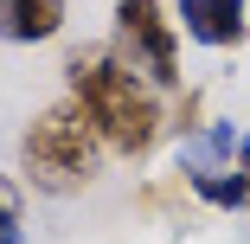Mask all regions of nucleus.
<instances>
[{"instance_id": "obj_7", "label": "nucleus", "mask_w": 250, "mask_h": 244, "mask_svg": "<svg viewBox=\"0 0 250 244\" xmlns=\"http://www.w3.org/2000/svg\"><path fill=\"white\" fill-rule=\"evenodd\" d=\"M0 244H20V180L0 174Z\"/></svg>"}, {"instance_id": "obj_2", "label": "nucleus", "mask_w": 250, "mask_h": 244, "mask_svg": "<svg viewBox=\"0 0 250 244\" xmlns=\"http://www.w3.org/2000/svg\"><path fill=\"white\" fill-rule=\"evenodd\" d=\"M103 135H96V122L71 103V96H58V103H45L26 135H20V180L32 193H45V200H71V193L96 186V174H103Z\"/></svg>"}, {"instance_id": "obj_6", "label": "nucleus", "mask_w": 250, "mask_h": 244, "mask_svg": "<svg viewBox=\"0 0 250 244\" xmlns=\"http://www.w3.org/2000/svg\"><path fill=\"white\" fill-rule=\"evenodd\" d=\"M64 32V0H0V39L7 45H45Z\"/></svg>"}, {"instance_id": "obj_4", "label": "nucleus", "mask_w": 250, "mask_h": 244, "mask_svg": "<svg viewBox=\"0 0 250 244\" xmlns=\"http://www.w3.org/2000/svg\"><path fill=\"white\" fill-rule=\"evenodd\" d=\"M180 180L218 212H244V174H237V129L231 122H199L180 135Z\"/></svg>"}, {"instance_id": "obj_5", "label": "nucleus", "mask_w": 250, "mask_h": 244, "mask_svg": "<svg viewBox=\"0 0 250 244\" xmlns=\"http://www.w3.org/2000/svg\"><path fill=\"white\" fill-rule=\"evenodd\" d=\"M173 7L192 45H212V52L244 45V0H173Z\"/></svg>"}, {"instance_id": "obj_8", "label": "nucleus", "mask_w": 250, "mask_h": 244, "mask_svg": "<svg viewBox=\"0 0 250 244\" xmlns=\"http://www.w3.org/2000/svg\"><path fill=\"white\" fill-rule=\"evenodd\" d=\"M237 174H244V212H250V135H237Z\"/></svg>"}, {"instance_id": "obj_3", "label": "nucleus", "mask_w": 250, "mask_h": 244, "mask_svg": "<svg viewBox=\"0 0 250 244\" xmlns=\"http://www.w3.org/2000/svg\"><path fill=\"white\" fill-rule=\"evenodd\" d=\"M109 52L141 71L154 90H180V32L161 0H116V45Z\"/></svg>"}, {"instance_id": "obj_1", "label": "nucleus", "mask_w": 250, "mask_h": 244, "mask_svg": "<svg viewBox=\"0 0 250 244\" xmlns=\"http://www.w3.org/2000/svg\"><path fill=\"white\" fill-rule=\"evenodd\" d=\"M64 96L96 122V135H103L109 155H154V141L167 135V110L154 84H147L141 71H128L109 45H71L64 52Z\"/></svg>"}]
</instances>
